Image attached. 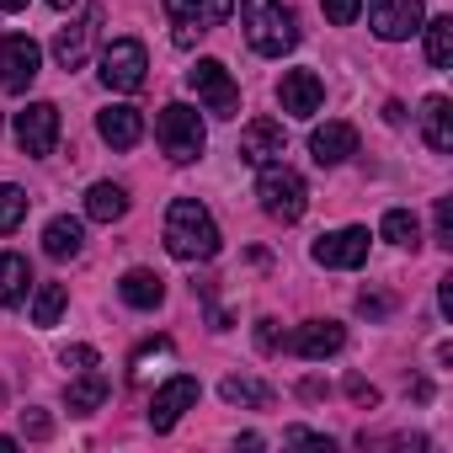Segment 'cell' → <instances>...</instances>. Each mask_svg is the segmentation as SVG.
<instances>
[{"label":"cell","instance_id":"6da1fadb","mask_svg":"<svg viewBox=\"0 0 453 453\" xmlns=\"http://www.w3.org/2000/svg\"><path fill=\"white\" fill-rule=\"evenodd\" d=\"M165 251L176 262H213L219 257V224L197 197H176L165 208Z\"/></svg>","mask_w":453,"mask_h":453},{"label":"cell","instance_id":"7a4b0ae2","mask_svg":"<svg viewBox=\"0 0 453 453\" xmlns=\"http://www.w3.org/2000/svg\"><path fill=\"white\" fill-rule=\"evenodd\" d=\"M241 27H246V43L267 59H283L294 43H299V22L283 0H246L241 6Z\"/></svg>","mask_w":453,"mask_h":453},{"label":"cell","instance_id":"3957f363","mask_svg":"<svg viewBox=\"0 0 453 453\" xmlns=\"http://www.w3.org/2000/svg\"><path fill=\"white\" fill-rule=\"evenodd\" d=\"M155 139H160V150H165L171 165H192L203 155V144H208V128H203V118L187 102H171L155 118Z\"/></svg>","mask_w":453,"mask_h":453},{"label":"cell","instance_id":"277c9868","mask_svg":"<svg viewBox=\"0 0 453 453\" xmlns=\"http://www.w3.org/2000/svg\"><path fill=\"white\" fill-rule=\"evenodd\" d=\"M257 197H262V208H267L273 219H283V224H294V219H304V208H310V187H304V176H299L294 165H283V160H273V165H262V181H257Z\"/></svg>","mask_w":453,"mask_h":453},{"label":"cell","instance_id":"5b68a950","mask_svg":"<svg viewBox=\"0 0 453 453\" xmlns=\"http://www.w3.org/2000/svg\"><path fill=\"white\" fill-rule=\"evenodd\" d=\"M235 12V0H165V22H171V43L192 49L203 33L224 27Z\"/></svg>","mask_w":453,"mask_h":453},{"label":"cell","instance_id":"8992f818","mask_svg":"<svg viewBox=\"0 0 453 453\" xmlns=\"http://www.w3.org/2000/svg\"><path fill=\"white\" fill-rule=\"evenodd\" d=\"M187 86L197 91V102L213 112V118H235L241 112V86L230 81V70H224L219 59H197L187 70Z\"/></svg>","mask_w":453,"mask_h":453},{"label":"cell","instance_id":"52a82bcc","mask_svg":"<svg viewBox=\"0 0 453 453\" xmlns=\"http://www.w3.org/2000/svg\"><path fill=\"white\" fill-rule=\"evenodd\" d=\"M144 75H150V54L139 38H118L102 49V86L107 91H139Z\"/></svg>","mask_w":453,"mask_h":453},{"label":"cell","instance_id":"ba28073f","mask_svg":"<svg viewBox=\"0 0 453 453\" xmlns=\"http://www.w3.org/2000/svg\"><path fill=\"white\" fill-rule=\"evenodd\" d=\"M17 144H22V155H33V160L54 155V144H59V107H54V102H27V107L17 112Z\"/></svg>","mask_w":453,"mask_h":453},{"label":"cell","instance_id":"9c48e42d","mask_svg":"<svg viewBox=\"0 0 453 453\" xmlns=\"http://www.w3.org/2000/svg\"><path fill=\"white\" fill-rule=\"evenodd\" d=\"M421 22H426L421 0H368V27L384 43H405L411 33H421Z\"/></svg>","mask_w":453,"mask_h":453},{"label":"cell","instance_id":"30bf717a","mask_svg":"<svg viewBox=\"0 0 453 453\" xmlns=\"http://www.w3.org/2000/svg\"><path fill=\"white\" fill-rule=\"evenodd\" d=\"M38 70H43V49L27 38V33H12L6 43H0V86L6 91H27L33 81H38Z\"/></svg>","mask_w":453,"mask_h":453},{"label":"cell","instance_id":"8fae6325","mask_svg":"<svg viewBox=\"0 0 453 453\" xmlns=\"http://www.w3.org/2000/svg\"><path fill=\"white\" fill-rule=\"evenodd\" d=\"M310 257L320 267H336V273H352L368 262V230H357V224H347V230H331L310 246Z\"/></svg>","mask_w":453,"mask_h":453},{"label":"cell","instance_id":"7c38bea8","mask_svg":"<svg viewBox=\"0 0 453 453\" xmlns=\"http://www.w3.org/2000/svg\"><path fill=\"white\" fill-rule=\"evenodd\" d=\"M96 33H102V6H86L70 27H59V38H54V59H59L65 70H81V65L91 59Z\"/></svg>","mask_w":453,"mask_h":453},{"label":"cell","instance_id":"4fadbf2b","mask_svg":"<svg viewBox=\"0 0 453 453\" xmlns=\"http://www.w3.org/2000/svg\"><path fill=\"white\" fill-rule=\"evenodd\" d=\"M197 395H203V389H197V379L176 373L171 384H160V389H155V400H150V426H155V432H171V426L197 405Z\"/></svg>","mask_w":453,"mask_h":453},{"label":"cell","instance_id":"5bb4252c","mask_svg":"<svg viewBox=\"0 0 453 453\" xmlns=\"http://www.w3.org/2000/svg\"><path fill=\"white\" fill-rule=\"evenodd\" d=\"M283 150H288V134H283L278 118L246 123V134H241V160L246 165H273V160H283Z\"/></svg>","mask_w":453,"mask_h":453},{"label":"cell","instance_id":"9a60e30c","mask_svg":"<svg viewBox=\"0 0 453 453\" xmlns=\"http://www.w3.org/2000/svg\"><path fill=\"white\" fill-rule=\"evenodd\" d=\"M278 102H283V112H294V118H315L320 102H326V86H320L315 70H288V75L278 81Z\"/></svg>","mask_w":453,"mask_h":453},{"label":"cell","instance_id":"2e32d148","mask_svg":"<svg viewBox=\"0 0 453 453\" xmlns=\"http://www.w3.org/2000/svg\"><path fill=\"white\" fill-rule=\"evenodd\" d=\"M310 155H315V165H342V160H352V155H357V128L342 123V118L320 123V128L310 134Z\"/></svg>","mask_w":453,"mask_h":453},{"label":"cell","instance_id":"e0dca14e","mask_svg":"<svg viewBox=\"0 0 453 453\" xmlns=\"http://www.w3.org/2000/svg\"><path fill=\"white\" fill-rule=\"evenodd\" d=\"M288 347H294L299 357H310V363H326V357H336V352L347 347V331H342L336 320H304Z\"/></svg>","mask_w":453,"mask_h":453},{"label":"cell","instance_id":"ac0fdd59","mask_svg":"<svg viewBox=\"0 0 453 453\" xmlns=\"http://www.w3.org/2000/svg\"><path fill=\"white\" fill-rule=\"evenodd\" d=\"M96 134H102L112 150H134V144L144 139V118H139V107H128V102H112L107 112H96Z\"/></svg>","mask_w":453,"mask_h":453},{"label":"cell","instance_id":"d6986e66","mask_svg":"<svg viewBox=\"0 0 453 453\" xmlns=\"http://www.w3.org/2000/svg\"><path fill=\"white\" fill-rule=\"evenodd\" d=\"M81 246H86V224H81V219H70V213L49 219V230H43V251H49L54 262H75V257H81Z\"/></svg>","mask_w":453,"mask_h":453},{"label":"cell","instance_id":"ffe728a7","mask_svg":"<svg viewBox=\"0 0 453 453\" xmlns=\"http://www.w3.org/2000/svg\"><path fill=\"white\" fill-rule=\"evenodd\" d=\"M421 139H426L437 155L453 150V102H448V96H426V102H421Z\"/></svg>","mask_w":453,"mask_h":453},{"label":"cell","instance_id":"44dd1931","mask_svg":"<svg viewBox=\"0 0 453 453\" xmlns=\"http://www.w3.org/2000/svg\"><path fill=\"white\" fill-rule=\"evenodd\" d=\"M118 294H123V304H134V310H155V304L165 299V283H160V273H150V267H134V273H123Z\"/></svg>","mask_w":453,"mask_h":453},{"label":"cell","instance_id":"7402d4cb","mask_svg":"<svg viewBox=\"0 0 453 453\" xmlns=\"http://www.w3.org/2000/svg\"><path fill=\"white\" fill-rule=\"evenodd\" d=\"M33 288V267L17 251H0V304H22Z\"/></svg>","mask_w":453,"mask_h":453},{"label":"cell","instance_id":"603a6c76","mask_svg":"<svg viewBox=\"0 0 453 453\" xmlns=\"http://www.w3.org/2000/svg\"><path fill=\"white\" fill-rule=\"evenodd\" d=\"M123 213H128V192H123L118 181H96V187L86 192V219L112 224V219H123Z\"/></svg>","mask_w":453,"mask_h":453},{"label":"cell","instance_id":"cb8c5ba5","mask_svg":"<svg viewBox=\"0 0 453 453\" xmlns=\"http://www.w3.org/2000/svg\"><path fill=\"white\" fill-rule=\"evenodd\" d=\"M65 400H70V411H75V416H91V411H96V405L107 400V379H102L96 368H81V373L70 379Z\"/></svg>","mask_w":453,"mask_h":453},{"label":"cell","instance_id":"d4e9b609","mask_svg":"<svg viewBox=\"0 0 453 453\" xmlns=\"http://www.w3.org/2000/svg\"><path fill=\"white\" fill-rule=\"evenodd\" d=\"M421 33H426V59H432V70H448V65H453V17H432V22H421Z\"/></svg>","mask_w":453,"mask_h":453},{"label":"cell","instance_id":"484cf974","mask_svg":"<svg viewBox=\"0 0 453 453\" xmlns=\"http://www.w3.org/2000/svg\"><path fill=\"white\" fill-rule=\"evenodd\" d=\"M65 304H70V294H65V283H38V294H33V326H59V315H65Z\"/></svg>","mask_w":453,"mask_h":453},{"label":"cell","instance_id":"4316f807","mask_svg":"<svg viewBox=\"0 0 453 453\" xmlns=\"http://www.w3.org/2000/svg\"><path fill=\"white\" fill-rule=\"evenodd\" d=\"M379 235H384L389 246H416V241H421V224H416L411 208H389L384 224H379Z\"/></svg>","mask_w":453,"mask_h":453},{"label":"cell","instance_id":"83f0119b","mask_svg":"<svg viewBox=\"0 0 453 453\" xmlns=\"http://www.w3.org/2000/svg\"><path fill=\"white\" fill-rule=\"evenodd\" d=\"M219 395L230 400V405H273V389H267V384H257V379H224V384H219Z\"/></svg>","mask_w":453,"mask_h":453},{"label":"cell","instance_id":"f1b7e54d","mask_svg":"<svg viewBox=\"0 0 453 453\" xmlns=\"http://www.w3.org/2000/svg\"><path fill=\"white\" fill-rule=\"evenodd\" d=\"M22 219H27V192L12 187V181H0V235H12Z\"/></svg>","mask_w":453,"mask_h":453},{"label":"cell","instance_id":"f546056e","mask_svg":"<svg viewBox=\"0 0 453 453\" xmlns=\"http://www.w3.org/2000/svg\"><path fill=\"white\" fill-rule=\"evenodd\" d=\"M320 12L336 22V27H352L363 17V0H320Z\"/></svg>","mask_w":453,"mask_h":453},{"label":"cell","instance_id":"4dcf8cb0","mask_svg":"<svg viewBox=\"0 0 453 453\" xmlns=\"http://www.w3.org/2000/svg\"><path fill=\"white\" fill-rule=\"evenodd\" d=\"M437 246L453 251V203L448 197H437Z\"/></svg>","mask_w":453,"mask_h":453},{"label":"cell","instance_id":"1f68e13d","mask_svg":"<svg viewBox=\"0 0 453 453\" xmlns=\"http://www.w3.org/2000/svg\"><path fill=\"white\" fill-rule=\"evenodd\" d=\"M59 363H65L70 373H81V368H96V347H65V352H59Z\"/></svg>","mask_w":453,"mask_h":453},{"label":"cell","instance_id":"d6a6232c","mask_svg":"<svg viewBox=\"0 0 453 453\" xmlns=\"http://www.w3.org/2000/svg\"><path fill=\"white\" fill-rule=\"evenodd\" d=\"M347 395H352L357 405H379V389H373L368 379H347Z\"/></svg>","mask_w":453,"mask_h":453},{"label":"cell","instance_id":"836d02e7","mask_svg":"<svg viewBox=\"0 0 453 453\" xmlns=\"http://www.w3.org/2000/svg\"><path fill=\"white\" fill-rule=\"evenodd\" d=\"M22 432H27V437H49L54 426H49V416H43V411H22Z\"/></svg>","mask_w":453,"mask_h":453},{"label":"cell","instance_id":"e575fe53","mask_svg":"<svg viewBox=\"0 0 453 453\" xmlns=\"http://www.w3.org/2000/svg\"><path fill=\"white\" fill-rule=\"evenodd\" d=\"M257 342H262L267 352H278V347H283V336H278V320H257Z\"/></svg>","mask_w":453,"mask_h":453},{"label":"cell","instance_id":"d590c367","mask_svg":"<svg viewBox=\"0 0 453 453\" xmlns=\"http://www.w3.org/2000/svg\"><path fill=\"white\" fill-rule=\"evenodd\" d=\"M288 442H304V448H326V453H331V437H320V432H304V426H294V432H288Z\"/></svg>","mask_w":453,"mask_h":453},{"label":"cell","instance_id":"8d00e7d4","mask_svg":"<svg viewBox=\"0 0 453 453\" xmlns=\"http://www.w3.org/2000/svg\"><path fill=\"white\" fill-rule=\"evenodd\" d=\"M357 310H363V315H389V299H379V294H363V299H357Z\"/></svg>","mask_w":453,"mask_h":453},{"label":"cell","instance_id":"74e56055","mask_svg":"<svg viewBox=\"0 0 453 453\" xmlns=\"http://www.w3.org/2000/svg\"><path fill=\"white\" fill-rule=\"evenodd\" d=\"M437 304H442V315H453V278H442V288H437Z\"/></svg>","mask_w":453,"mask_h":453},{"label":"cell","instance_id":"f35d334b","mask_svg":"<svg viewBox=\"0 0 453 453\" xmlns=\"http://www.w3.org/2000/svg\"><path fill=\"white\" fill-rule=\"evenodd\" d=\"M27 6V0H0V12H22Z\"/></svg>","mask_w":453,"mask_h":453},{"label":"cell","instance_id":"ab89813d","mask_svg":"<svg viewBox=\"0 0 453 453\" xmlns=\"http://www.w3.org/2000/svg\"><path fill=\"white\" fill-rule=\"evenodd\" d=\"M49 6H54V12H70V6H75V0H49Z\"/></svg>","mask_w":453,"mask_h":453}]
</instances>
